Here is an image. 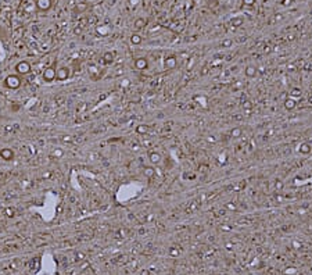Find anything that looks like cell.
<instances>
[{
	"instance_id": "obj_16",
	"label": "cell",
	"mask_w": 312,
	"mask_h": 275,
	"mask_svg": "<svg viewBox=\"0 0 312 275\" xmlns=\"http://www.w3.org/2000/svg\"><path fill=\"white\" fill-rule=\"evenodd\" d=\"M143 174H144V177H147V178H153L155 175V168L153 167V165H144V167H143Z\"/></svg>"
},
{
	"instance_id": "obj_33",
	"label": "cell",
	"mask_w": 312,
	"mask_h": 275,
	"mask_svg": "<svg viewBox=\"0 0 312 275\" xmlns=\"http://www.w3.org/2000/svg\"><path fill=\"white\" fill-rule=\"evenodd\" d=\"M85 259V254H83V253H78V254H76V261H81V260H83Z\"/></svg>"
},
{
	"instance_id": "obj_8",
	"label": "cell",
	"mask_w": 312,
	"mask_h": 275,
	"mask_svg": "<svg viewBox=\"0 0 312 275\" xmlns=\"http://www.w3.org/2000/svg\"><path fill=\"white\" fill-rule=\"evenodd\" d=\"M135 68L140 70V71H144V70L148 68V60L146 57H138L135 60Z\"/></svg>"
},
{
	"instance_id": "obj_13",
	"label": "cell",
	"mask_w": 312,
	"mask_h": 275,
	"mask_svg": "<svg viewBox=\"0 0 312 275\" xmlns=\"http://www.w3.org/2000/svg\"><path fill=\"white\" fill-rule=\"evenodd\" d=\"M101 60L104 61V64H111V63H114V60H115V53L114 52H105L104 54H103Z\"/></svg>"
},
{
	"instance_id": "obj_12",
	"label": "cell",
	"mask_w": 312,
	"mask_h": 275,
	"mask_svg": "<svg viewBox=\"0 0 312 275\" xmlns=\"http://www.w3.org/2000/svg\"><path fill=\"white\" fill-rule=\"evenodd\" d=\"M148 160H150V163L151 164H155V165H157V164H160L161 163V154L158 153V151H150V153H148Z\"/></svg>"
},
{
	"instance_id": "obj_14",
	"label": "cell",
	"mask_w": 312,
	"mask_h": 275,
	"mask_svg": "<svg viewBox=\"0 0 312 275\" xmlns=\"http://www.w3.org/2000/svg\"><path fill=\"white\" fill-rule=\"evenodd\" d=\"M96 33L100 36H107L110 33V28L107 25H97L96 26Z\"/></svg>"
},
{
	"instance_id": "obj_17",
	"label": "cell",
	"mask_w": 312,
	"mask_h": 275,
	"mask_svg": "<svg viewBox=\"0 0 312 275\" xmlns=\"http://www.w3.org/2000/svg\"><path fill=\"white\" fill-rule=\"evenodd\" d=\"M143 42V38H141L140 33H132L131 35V43L132 45H140V43Z\"/></svg>"
},
{
	"instance_id": "obj_19",
	"label": "cell",
	"mask_w": 312,
	"mask_h": 275,
	"mask_svg": "<svg viewBox=\"0 0 312 275\" xmlns=\"http://www.w3.org/2000/svg\"><path fill=\"white\" fill-rule=\"evenodd\" d=\"M243 24H244V20L241 17H234L233 20L230 21V25L234 26V28H240V26H243Z\"/></svg>"
},
{
	"instance_id": "obj_7",
	"label": "cell",
	"mask_w": 312,
	"mask_h": 275,
	"mask_svg": "<svg viewBox=\"0 0 312 275\" xmlns=\"http://www.w3.org/2000/svg\"><path fill=\"white\" fill-rule=\"evenodd\" d=\"M89 8V3H86V2H79L78 4H75L74 6V8H72V15H76V14H82V13H85L86 10Z\"/></svg>"
},
{
	"instance_id": "obj_2",
	"label": "cell",
	"mask_w": 312,
	"mask_h": 275,
	"mask_svg": "<svg viewBox=\"0 0 312 275\" xmlns=\"http://www.w3.org/2000/svg\"><path fill=\"white\" fill-rule=\"evenodd\" d=\"M31 70H32V67H31L29 61H26V60H21V61H18L15 64L17 75H28L31 72Z\"/></svg>"
},
{
	"instance_id": "obj_10",
	"label": "cell",
	"mask_w": 312,
	"mask_h": 275,
	"mask_svg": "<svg viewBox=\"0 0 312 275\" xmlns=\"http://www.w3.org/2000/svg\"><path fill=\"white\" fill-rule=\"evenodd\" d=\"M147 26V20L143 18V17H138L135 21H133V28L136 31H140V29H144Z\"/></svg>"
},
{
	"instance_id": "obj_1",
	"label": "cell",
	"mask_w": 312,
	"mask_h": 275,
	"mask_svg": "<svg viewBox=\"0 0 312 275\" xmlns=\"http://www.w3.org/2000/svg\"><path fill=\"white\" fill-rule=\"evenodd\" d=\"M4 85L8 89H18L21 86V78L17 74H11V75L6 76L4 79Z\"/></svg>"
},
{
	"instance_id": "obj_22",
	"label": "cell",
	"mask_w": 312,
	"mask_h": 275,
	"mask_svg": "<svg viewBox=\"0 0 312 275\" xmlns=\"http://www.w3.org/2000/svg\"><path fill=\"white\" fill-rule=\"evenodd\" d=\"M136 132H138V134H141V135L147 134V132H148V127H147V125H143V124L138 125V127H136Z\"/></svg>"
},
{
	"instance_id": "obj_34",
	"label": "cell",
	"mask_w": 312,
	"mask_h": 275,
	"mask_svg": "<svg viewBox=\"0 0 312 275\" xmlns=\"http://www.w3.org/2000/svg\"><path fill=\"white\" fill-rule=\"evenodd\" d=\"M10 267H11V268H13V270H15L17 267H18V261H17V260H15V261H13V263H11V264H10Z\"/></svg>"
},
{
	"instance_id": "obj_5",
	"label": "cell",
	"mask_w": 312,
	"mask_h": 275,
	"mask_svg": "<svg viewBox=\"0 0 312 275\" xmlns=\"http://www.w3.org/2000/svg\"><path fill=\"white\" fill-rule=\"evenodd\" d=\"M164 64H165V68L169 70V71H171V70H175L176 66H178V57L175 56V54H169V56L165 57Z\"/></svg>"
},
{
	"instance_id": "obj_28",
	"label": "cell",
	"mask_w": 312,
	"mask_h": 275,
	"mask_svg": "<svg viewBox=\"0 0 312 275\" xmlns=\"http://www.w3.org/2000/svg\"><path fill=\"white\" fill-rule=\"evenodd\" d=\"M243 4L246 7H253L255 4V0H243Z\"/></svg>"
},
{
	"instance_id": "obj_27",
	"label": "cell",
	"mask_w": 312,
	"mask_h": 275,
	"mask_svg": "<svg viewBox=\"0 0 312 275\" xmlns=\"http://www.w3.org/2000/svg\"><path fill=\"white\" fill-rule=\"evenodd\" d=\"M208 7H212V8H217L218 7V0H207Z\"/></svg>"
},
{
	"instance_id": "obj_21",
	"label": "cell",
	"mask_w": 312,
	"mask_h": 275,
	"mask_svg": "<svg viewBox=\"0 0 312 275\" xmlns=\"http://www.w3.org/2000/svg\"><path fill=\"white\" fill-rule=\"evenodd\" d=\"M241 134H243V129H241V128H233V129L230 131V136L232 138H240Z\"/></svg>"
},
{
	"instance_id": "obj_30",
	"label": "cell",
	"mask_w": 312,
	"mask_h": 275,
	"mask_svg": "<svg viewBox=\"0 0 312 275\" xmlns=\"http://www.w3.org/2000/svg\"><path fill=\"white\" fill-rule=\"evenodd\" d=\"M275 188H276V190H280V189H283V182H282V181H276V183H275Z\"/></svg>"
},
{
	"instance_id": "obj_24",
	"label": "cell",
	"mask_w": 312,
	"mask_h": 275,
	"mask_svg": "<svg viewBox=\"0 0 312 275\" xmlns=\"http://www.w3.org/2000/svg\"><path fill=\"white\" fill-rule=\"evenodd\" d=\"M4 213H6V216L8 217V218H11V217H14V213H15V211H14V209H10V207H7V209L4 210Z\"/></svg>"
},
{
	"instance_id": "obj_23",
	"label": "cell",
	"mask_w": 312,
	"mask_h": 275,
	"mask_svg": "<svg viewBox=\"0 0 312 275\" xmlns=\"http://www.w3.org/2000/svg\"><path fill=\"white\" fill-rule=\"evenodd\" d=\"M290 97H301V90H300V89H293L291 90V93H290Z\"/></svg>"
},
{
	"instance_id": "obj_38",
	"label": "cell",
	"mask_w": 312,
	"mask_h": 275,
	"mask_svg": "<svg viewBox=\"0 0 312 275\" xmlns=\"http://www.w3.org/2000/svg\"><path fill=\"white\" fill-rule=\"evenodd\" d=\"M62 100H64L62 97H58V99H57V103H62Z\"/></svg>"
},
{
	"instance_id": "obj_36",
	"label": "cell",
	"mask_w": 312,
	"mask_h": 275,
	"mask_svg": "<svg viewBox=\"0 0 312 275\" xmlns=\"http://www.w3.org/2000/svg\"><path fill=\"white\" fill-rule=\"evenodd\" d=\"M121 85L122 86H128L129 85V81H128V79H124V81L121 82Z\"/></svg>"
},
{
	"instance_id": "obj_11",
	"label": "cell",
	"mask_w": 312,
	"mask_h": 275,
	"mask_svg": "<svg viewBox=\"0 0 312 275\" xmlns=\"http://www.w3.org/2000/svg\"><path fill=\"white\" fill-rule=\"evenodd\" d=\"M244 75H246L247 78H255V76L258 75V68H257L255 66H247L246 68H244Z\"/></svg>"
},
{
	"instance_id": "obj_31",
	"label": "cell",
	"mask_w": 312,
	"mask_h": 275,
	"mask_svg": "<svg viewBox=\"0 0 312 275\" xmlns=\"http://www.w3.org/2000/svg\"><path fill=\"white\" fill-rule=\"evenodd\" d=\"M61 141H62V142H65V143H69V142H72V138L69 136V135H65V136H62Z\"/></svg>"
},
{
	"instance_id": "obj_9",
	"label": "cell",
	"mask_w": 312,
	"mask_h": 275,
	"mask_svg": "<svg viewBox=\"0 0 312 275\" xmlns=\"http://www.w3.org/2000/svg\"><path fill=\"white\" fill-rule=\"evenodd\" d=\"M0 157L3 158L4 161H11V160H14V151H13V149H8V148L0 149Z\"/></svg>"
},
{
	"instance_id": "obj_3",
	"label": "cell",
	"mask_w": 312,
	"mask_h": 275,
	"mask_svg": "<svg viewBox=\"0 0 312 275\" xmlns=\"http://www.w3.org/2000/svg\"><path fill=\"white\" fill-rule=\"evenodd\" d=\"M71 75V68L69 67L62 66L56 71V79L57 81H67Z\"/></svg>"
},
{
	"instance_id": "obj_20",
	"label": "cell",
	"mask_w": 312,
	"mask_h": 275,
	"mask_svg": "<svg viewBox=\"0 0 312 275\" xmlns=\"http://www.w3.org/2000/svg\"><path fill=\"white\" fill-rule=\"evenodd\" d=\"M221 46H222L224 49H229L230 46H233V39L225 38V39H222V42H221Z\"/></svg>"
},
{
	"instance_id": "obj_37",
	"label": "cell",
	"mask_w": 312,
	"mask_h": 275,
	"mask_svg": "<svg viewBox=\"0 0 312 275\" xmlns=\"http://www.w3.org/2000/svg\"><path fill=\"white\" fill-rule=\"evenodd\" d=\"M50 175H51V172H50V171H47V172H45V174H43V177H45V178H49Z\"/></svg>"
},
{
	"instance_id": "obj_32",
	"label": "cell",
	"mask_w": 312,
	"mask_h": 275,
	"mask_svg": "<svg viewBox=\"0 0 312 275\" xmlns=\"http://www.w3.org/2000/svg\"><path fill=\"white\" fill-rule=\"evenodd\" d=\"M226 207H227L229 210H237L236 203H227V204H226Z\"/></svg>"
},
{
	"instance_id": "obj_26",
	"label": "cell",
	"mask_w": 312,
	"mask_h": 275,
	"mask_svg": "<svg viewBox=\"0 0 312 275\" xmlns=\"http://www.w3.org/2000/svg\"><path fill=\"white\" fill-rule=\"evenodd\" d=\"M284 274H286V275H294V274H297V270L293 268V267H290V268L284 270Z\"/></svg>"
},
{
	"instance_id": "obj_6",
	"label": "cell",
	"mask_w": 312,
	"mask_h": 275,
	"mask_svg": "<svg viewBox=\"0 0 312 275\" xmlns=\"http://www.w3.org/2000/svg\"><path fill=\"white\" fill-rule=\"evenodd\" d=\"M56 71L57 70L54 67H49L43 71V81L45 82H53L56 79Z\"/></svg>"
},
{
	"instance_id": "obj_18",
	"label": "cell",
	"mask_w": 312,
	"mask_h": 275,
	"mask_svg": "<svg viewBox=\"0 0 312 275\" xmlns=\"http://www.w3.org/2000/svg\"><path fill=\"white\" fill-rule=\"evenodd\" d=\"M296 106H297V103H296V100H294V99L289 97V99H286V100H284V108H286V110H294V108H296Z\"/></svg>"
},
{
	"instance_id": "obj_15",
	"label": "cell",
	"mask_w": 312,
	"mask_h": 275,
	"mask_svg": "<svg viewBox=\"0 0 312 275\" xmlns=\"http://www.w3.org/2000/svg\"><path fill=\"white\" fill-rule=\"evenodd\" d=\"M298 151L301 154H309L312 151V146L309 143H307V142H304V143H301L298 146Z\"/></svg>"
},
{
	"instance_id": "obj_29",
	"label": "cell",
	"mask_w": 312,
	"mask_h": 275,
	"mask_svg": "<svg viewBox=\"0 0 312 275\" xmlns=\"http://www.w3.org/2000/svg\"><path fill=\"white\" fill-rule=\"evenodd\" d=\"M62 154H64V153H62V150H61V149H56V150L53 151V156H54V157H57V158H58V157H61Z\"/></svg>"
},
{
	"instance_id": "obj_4",
	"label": "cell",
	"mask_w": 312,
	"mask_h": 275,
	"mask_svg": "<svg viewBox=\"0 0 312 275\" xmlns=\"http://www.w3.org/2000/svg\"><path fill=\"white\" fill-rule=\"evenodd\" d=\"M54 0H35V6L39 11H49Z\"/></svg>"
},
{
	"instance_id": "obj_25",
	"label": "cell",
	"mask_w": 312,
	"mask_h": 275,
	"mask_svg": "<svg viewBox=\"0 0 312 275\" xmlns=\"http://www.w3.org/2000/svg\"><path fill=\"white\" fill-rule=\"evenodd\" d=\"M169 254H171V256H174V257H178V256L181 254V250H179V249H176V247H172V249L169 250Z\"/></svg>"
},
{
	"instance_id": "obj_35",
	"label": "cell",
	"mask_w": 312,
	"mask_h": 275,
	"mask_svg": "<svg viewBox=\"0 0 312 275\" xmlns=\"http://www.w3.org/2000/svg\"><path fill=\"white\" fill-rule=\"evenodd\" d=\"M140 275H150V271H148V270H141Z\"/></svg>"
}]
</instances>
